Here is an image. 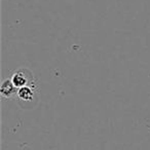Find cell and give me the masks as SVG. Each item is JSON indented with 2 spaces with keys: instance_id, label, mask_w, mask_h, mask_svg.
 Here are the masks:
<instances>
[{
  "instance_id": "2",
  "label": "cell",
  "mask_w": 150,
  "mask_h": 150,
  "mask_svg": "<svg viewBox=\"0 0 150 150\" xmlns=\"http://www.w3.org/2000/svg\"><path fill=\"white\" fill-rule=\"evenodd\" d=\"M36 94H37V88L35 84V86H27L18 88L16 97L21 103H32L36 98Z\"/></svg>"
},
{
  "instance_id": "1",
  "label": "cell",
  "mask_w": 150,
  "mask_h": 150,
  "mask_svg": "<svg viewBox=\"0 0 150 150\" xmlns=\"http://www.w3.org/2000/svg\"><path fill=\"white\" fill-rule=\"evenodd\" d=\"M11 80L17 88H21L27 86H35L33 73L26 68L16 70L11 75Z\"/></svg>"
},
{
  "instance_id": "3",
  "label": "cell",
  "mask_w": 150,
  "mask_h": 150,
  "mask_svg": "<svg viewBox=\"0 0 150 150\" xmlns=\"http://www.w3.org/2000/svg\"><path fill=\"white\" fill-rule=\"evenodd\" d=\"M17 92H18V88L13 86L11 78H7V79L3 80V82L1 83V88H0V93H1L2 98L11 99L17 95Z\"/></svg>"
}]
</instances>
